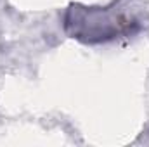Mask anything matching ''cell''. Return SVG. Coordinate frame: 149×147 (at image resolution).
<instances>
[{"mask_svg": "<svg viewBox=\"0 0 149 147\" xmlns=\"http://www.w3.org/2000/svg\"><path fill=\"white\" fill-rule=\"evenodd\" d=\"M116 9L114 7H90V9L71 7L66 17V30L73 28V31L70 33L73 35V38L78 40L104 42V40H113L123 33H130L132 28L134 30L141 28V21L135 16L128 17L123 10L116 14Z\"/></svg>", "mask_w": 149, "mask_h": 147, "instance_id": "6da1fadb", "label": "cell"}]
</instances>
